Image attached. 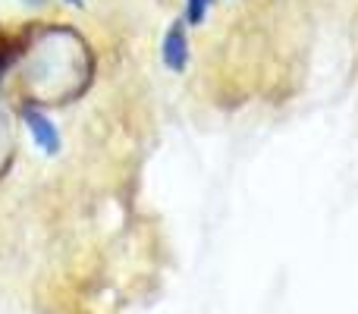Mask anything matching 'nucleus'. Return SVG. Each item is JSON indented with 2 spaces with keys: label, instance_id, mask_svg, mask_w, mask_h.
<instances>
[{
  "label": "nucleus",
  "instance_id": "obj_1",
  "mask_svg": "<svg viewBox=\"0 0 358 314\" xmlns=\"http://www.w3.org/2000/svg\"><path fill=\"white\" fill-rule=\"evenodd\" d=\"M25 126H29V136L38 145V151H44L50 157L60 151V132H57L50 117H44L41 110H25Z\"/></svg>",
  "mask_w": 358,
  "mask_h": 314
},
{
  "label": "nucleus",
  "instance_id": "obj_2",
  "mask_svg": "<svg viewBox=\"0 0 358 314\" xmlns=\"http://www.w3.org/2000/svg\"><path fill=\"white\" fill-rule=\"evenodd\" d=\"M161 57H164V66L173 69V73H182V69H185V63H189V41H185L182 22L170 25V31L164 35Z\"/></svg>",
  "mask_w": 358,
  "mask_h": 314
},
{
  "label": "nucleus",
  "instance_id": "obj_3",
  "mask_svg": "<svg viewBox=\"0 0 358 314\" xmlns=\"http://www.w3.org/2000/svg\"><path fill=\"white\" fill-rule=\"evenodd\" d=\"M208 6H210V0H185V19H189V25L201 22Z\"/></svg>",
  "mask_w": 358,
  "mask_h": 314
},
{
  "label": "nucleus",
  "instance_id": "obj_4",
  "mask_svg": "<svg viewBox=\"0 0 358 314\" xmlns=\"http://www.w3.org/2000/svg\"><path fill=\"white\" fill-rule=\"evenodd\" d=\"M69 3H73V6H82V0H69Z\"/></svg>",
  "mask_w": 358,
  "mask_h": 314
}]
</instances>
